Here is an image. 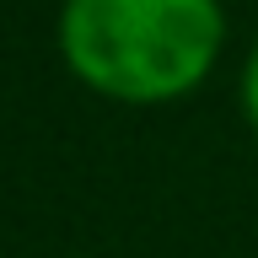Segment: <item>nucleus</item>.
I'll list each match as a JSON object with an SVG mask.
<instances>
[{"label": "nucleus", "instance_id": "f03ea898", "mask_svg": "<svg viewBox=\"0 0 258 258\" xmlns=\"http://www.w3.org/2000/svg\"><path fill=\"white\" fill-rule=\"evenodd\" d=\"M237 97H242V113H247V124H253V135H258V38H253V48H247V64H242Z\"/></svg>", "mask_w": 258, "mask_h": 258}, {"label": "nucleus", "instance_id": "f257e3e1", "mask_svg": "<svg viewBox=\"0 0 258 258\" xmlns=\"http://www.w3.org/2000/svg\"><path fill=\"white\" fill-rule=\"evenodd\" d=\"M54 48L86 92L167 108L210 81L226 48L221 0H64Z\"/></svg>", "mask_w": 258, "mask_h": 258}, {"label": "nucleus", "instance_id": "7ed1b4c3", "mask_svg": "<svg viewBox=\"0 0 258 258\" xmlns=\"http://www.w3.org/2000/svg\"><path fill=\"white\" fill-rule=\"evenodd\" d=\"M81 258H86V253H81Z\"/></svg>", "mask_w": 258, "mask_h": 258}]
</instances>
